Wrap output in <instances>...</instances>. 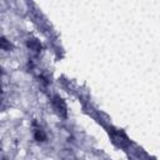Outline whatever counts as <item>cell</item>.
I'll use <instances>...</instances> for the list:
<instances>
[{
  "label": "cell",
  "instance_id": "obj_4",
  "mask_svg": "<svg viewBox=\"0 0 160 160\" xmlns=\"http://www.w3.org/2000/svg\"><path fill=\"white\" fill-rule=\"evenodd\" d=\"M1 48H2L4 50H10V44L6 41L5 38H2V40H1Z\"/></svg>",
  "mask_w": 160,
  "mask_h": 160
},
{
  "label": "cell",
  "instance_id": "obj_1",
  "mask_svg": "<svg viewBox=\"0 0 160 160\" xmlns=\"http://www.w3.org/2000/svg\"><path fill=\"white\" fill-rule=\"evenodd\" d=\"M52 105H54V108H55V110L60 114H65L66 112V106H65V104H64V101H62V99H60V98H54V100H52Z\"/></svg>",
  "mask_w": 160,
  "mask_h": 160
},
{
  "label": "cell",
  "instance_id": "obj_3",
  "mask_svg": "<svg viewBox=\"0 0 160 160\" xmlns=\"http://www.w3.org/2000/svg\"><path fill=\"white\" fill-rule=\"evenodd\" d=\"M28 46L31 49V50H34V51H39L40 50V44H39V41L38 40H35V39H31V40H29L28 41Z\"/></svg>",
  "mask_w": 160,
  "mask_h": 160
},
{
  "label": "cell",
  "instance_id": "obj_2",
  "mask_svg": "<svg viewBox=\"0 0 160 160\" xmlns=\"http://www.w3.org/2000/svg\"><path fill=\"white\" fill-rule=\"evenodd\" d=\"M34 136H35V139H36L38 141H44V140L46 139V135H45L44 130L40 129V128L35 129V131H34Z\"/></svg>",
  "mask_w": 160,
  "mask_h": 160
}]
</instances>
